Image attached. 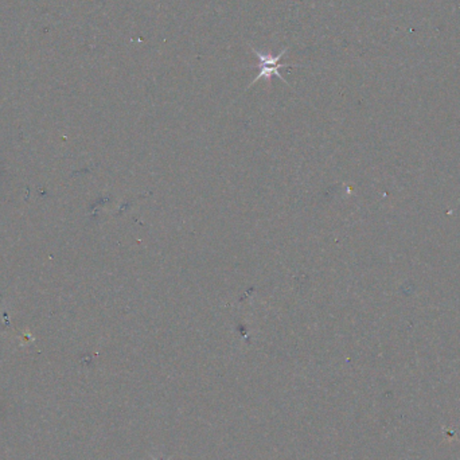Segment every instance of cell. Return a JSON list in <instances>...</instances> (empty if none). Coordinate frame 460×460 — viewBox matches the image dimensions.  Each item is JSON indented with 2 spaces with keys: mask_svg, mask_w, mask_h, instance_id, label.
<instances>
[{
  "mask_svg": "<svg viewBox=\"0 0 460 460\" xmlns=\"http://www.w3.org/2000/svg\"><path fill=\"white\" fill-rule=\"evenodd\" d=\"M250 47H252V50L256 53V56H257V58H258V74H257V77L250 82L248 89L252 85H254L257 81H260V80L271 81V78H274V77L280 78L283 82H285V85H289V84L287 82V80L284 78L283 75L280 74V71H280V68H285V66H287V65H284V64L280 62V60H282L284 56L287 54L288 47H285L284 50L280 51V54H278V56L264 54V53L256 50L253 46H250Z\"/></svg>",
  "mask_w": 460,
  "mask_h": 460,
  "instance_id": "1",
  "label": "cell"
}]
</instances>
